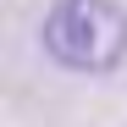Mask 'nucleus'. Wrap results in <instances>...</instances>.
I'll use <instances>...</instances> for the list:
<instances>
[{
    "mask_svg": "<svg viewBox=\"0 0 127 127\" xmlns=\"http://www.w3.org/2000/svg\"><path fill=\"white\" fill-rule=\"evenodd\" d=\"M39 44L66 72H116L127 61V11L116 0H55L39 22Z\"/></svg>",
    "mask_w": 127,
    "mask_h": 127,
    "instance_id": "f257e3e1",
    "label": "nucleus"
}]
</instances>
